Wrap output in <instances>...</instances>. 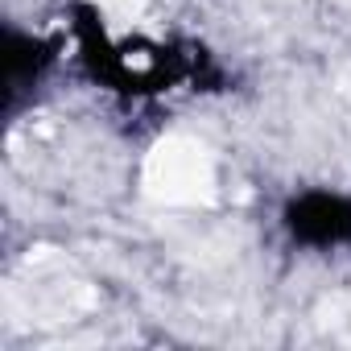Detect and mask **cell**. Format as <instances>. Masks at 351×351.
I'll list each match as a JSON object with an SVG mask.
<instances>
[{"mask_svg":"<svg viewBox=\"0 0 351 351\" xmlns=\"http://www.w3.org/2000/svg\"><path fill=\"white\" fill-rule=\"evenodd\" d=\"M91 5H99L112 21H132V17H141V13H145L149 0H91Z\"/></svg>","mask_w":351,"mask_h":351,"instance_id":"cell-2","label":"cell"},{"mask_svg":"<svg viewBox=\"0 0 351 351\" xmlns=\"http://www.w3.org/2000/svg\"><path fill=\"white\" fill-rule=\"evenodd\" d=\"M335 5H347V9H351V0H335Z\"/></svg>","mask_w":351,"mask_h":351,"instance_id":"cell-3","label":"cell"},{"mask_svg":"<svg viewBox=\"0 0 351 351\" xmlns=\"http://www.w3.org/2000/svg\"><path fill=\"white\" fill-rule=\"evenodd\" d=\"M219 191L215 161L195 136H165L145 157V195L165 207H207Z\"/></svg>","mask_w":351,"mask_h":351,"instance_id":"cell-1","label":"cell"}]
</instances>
